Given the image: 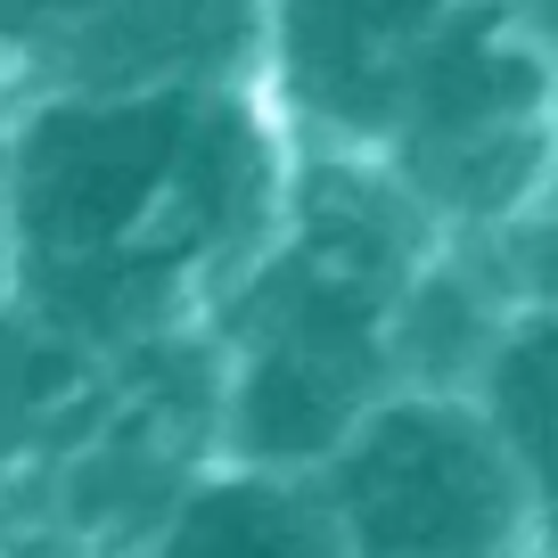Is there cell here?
Returning <instances> with one entry per match:
<instances>
[{
	"label": "cell",
	"instance_id": "6da1fadb",
	"mask_svg": "<svg viewBox=\"0 0 558 558\" xmlns=\"http://www.w3.org/2000/svg\"><path fill=\"white\" fill-rule=\"evenodd\" d=\"M296 140L255 83L0 90V206L17 304L107 362L222 313L271 246Z\"/></svg>",
	"mask_w": 558,
	"mask_h": 558
},
{
	"label": "cell",
	"instance_id": "7a4b0ae2",
	"mask_svg": "<svg viewBox=\"0 0 558 558\" xmlns=\"http://www.w3.org/2000/svg\"><path fill=\"white\" fill-rule=\"evenodd\" d=\"M444 230L369 157L296 148L271 246L206 320L222 353V460L320 469L378 395H395V304Z\"/></svg>",
	"mask_w": 558,
	"mask_h": 558
},
{
	"label": "cell",
	"instance_id": "3957f363",
	"mask_svg": "<svg viewBox=\"0 0 558 558\" xmlns=\"http://www.w3.org/2000/svg\"><path fill=\"white\" fill-rule=\"evenodd\" d=\"M353 558H534V476L460 386H395L320 460Z\"/></svg>",
	"mask_w": 558,
	"mask_h": 558
},
{
	"label": "cell",
	"instance_id": "277c9868",
	"mask_svg": "<svg viewBox=\"0 0 558 558\" xmlns=\"http://www.w3.org/2000/svg\"><path fill=\"white\" fill-rule=\"evenodd\" d=\"M378 165L444 239L542 206L558 190V66L493 0H460L402 90Z\"/></svg>",
	"mask_w": 558,
	"mask_h": 558
},
{
	"label": "cell",
	"instance_id": "5b68a950",
	"mask_svg": "<svg viewBox=\"0 0 558 558\" xmlns=\"http://www.w3.org/2000/svg\"><path fill=\"white\" fill-rule=\"evenodd\" d=\"M452 9L460 0H263L255 90L296 148L378 165L402 90Z\"/></svg>",
	"mask_w": 558,
	"mask_h": 558
},
{
	"label": "cell",
	"instance_id": "8992f818",
	"mask_svg": "<svg viewBox=\"0 0 558 558\" xmlns=\"http://www.w3.org/2000/svg\"><path fill=\"white\" fill-rule=\"evenodd\" d=\"M255 66H263V0H99L34 83H74V90L255 83Z\"/></svg>",
	"mask_w": 558,
	"mask_h": 558
},
{
	"label": "cell",
	"instance_id": "52a82bcc",
	"mask_svg": "<svg viewBox=\"0 0 558 558\" xmlns=\"http://www.w3.org/2000/svg\"><path fill=\"white\" fill-rule=\"evenodd\" d=\"M132 558H353L313 469H263L214 452Z\"/></svg>",
	"mask_w": 558,
	"mask_h": 558
},
{
	"label": "cell",
	"instance_id": "ba28073f",
	"mask_svg": "<svg viewBox=\"0 0 558 558\" xmlns=\"http://www.w3.org/2000/svg\"><path fill=\"white\" fill-rule=\"evenodd\" d=\"M509 313H518V304L493 288L485 263L460 239H436V255L411 271V288H402V304H395V378L476 395V369H485L493 337L509 329Z\"/></svg>",
	"mask_w": 558,
	"mask_h": 558
},
{
	"label": "cell",
	"instance_id": "9c48e42d",
	"mask_svg": "<svg viewBox=\"0 0 558 558\" xmlns=\"http://www.w3.org/2000/svg\"><path fill=\"white\" fill-rule=\"evenodd\" d=\"M476 402H485L493 427L518 444L525 476H534L542 550L558 558V304L509 313V329L493 337L485 369H476Z\"/></svg>",
	"mask_w": 558,
	"mask_h": 558
},
{
	"label": "cell",
	"instance_id": "30bf717a",
	"mask_svg": "<svg viewBox=\"0 0 558 558\" xmlns=\"http://www.w3.org/2000/svg\"><path fill=\"white\" fill-rule=\"evenodd\" d=\"M99 0H0V90L34 83L50 66V50L90 17Z\"/></svg>",
	"mask_w": 558,
	"mask_h": 558
},
{
	"label": "cell",
	"instance_id": "8fae6325",
	"mask_svg": "<svg viewBox=\"0 0 558 558\" xmlns=\"http://www.w3.org/2000/svg\"><path fill=\"white\" fill-rule=\"evenodd\" d=\"M493 9H501L525 41H542V58L558 66V0H493Z\"/></svg>",
	"mask_w": 558,
	"mask_h": 558
},
{
	"label": "cell",
	"instance_id": "7c38bea8",
	"mask_svg": "<svg viewBox=\"0 0 558 558\" xmlns=\"http://www.w3.org/2000/svg\"><path fill=\"white\" fill-rule=\"evenodd\" d=\"M17 296V263H9V206H0V304Z\"/></svg>",
	"mask_w": 558,
	"mask_h": 558
},
{
	"label": "cell",
	"instance_id": "4fadbf2b",
	"mask_svg": "<svg viewBox=\"0 0 558 558\" xmlns=\"http://www.w3.org/2000/svg\"><path fill=\"white\" fill-rule=\"evenodd\" d=\"M0 558H25V550H17V542H0Z\"/></svg>",
	"mask_w": 558,
	"mask_h": 558
},
{
	"label": "cell",
	"instance_id": "5bb4252c",
	"mask_svg": "<svg viewBox=\"0 0 558 558\" xmlns=\"http://www.w3.org/2000/svg\"><path fill=\"white\" fill-rule=\"evenodd\" d=\"M534 558H550V550H534Z\"/></svg>",
	"mask_w": 558,
	"mask_h": 558
}]
</instances>
